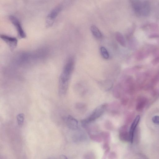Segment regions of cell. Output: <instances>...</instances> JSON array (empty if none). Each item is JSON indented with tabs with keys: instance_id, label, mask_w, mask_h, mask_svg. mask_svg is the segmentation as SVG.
<instances>
[{
	"instance_id": "cell-15",
	"label": "cell",
	"mask_w": 159,
	"mask_h": 159,
	"mask_svg": "<svg viewBox=\"0 0 159 159\" xmlns=\"http://www.w3.org/2000/svg\"><path fill=\"white\" fill-rule=\"evenodd\" d=\"M107 158L108 159H117V154L114 152H111L108 154Z\"/></svg>"
},
{
	"instance_id": "cell-16",
	"label": "cell",
	"mask_w": 159,
	"mask_h": 159,
	"mask_svg": "<svg viewBox=\"0 0 159 159\" xmlns=\"http://www.w3.org/2000/svg\"><path fill=\"white\" fill-rule=\"evenodd\" d=\"M86 159H95V156L93 153H88L86 154L85 156Z\"/></svg>"
},
{
	"instance_id": "cell-2",
	"label": "cell",
	"mask_w": 159,
	"mask_h": 159,
	"mask_svg": "<svg viewBox=\"0 0 159 159\" xmlns=\"http://www.w3.org/2000/svg\"><path fill=\"white\" fill-rule=\"evenodd\" d=\"M107 106V104H103L98 106L89 117L82 121L83 124L86 125L99 118L105 111Z\"/></svg>"
},
{
	"instance_id": "cell-19",
	"label": "cell",
	"mask_w": 159,
	"mask_h": 159,
	"mask_svg": "<svg viewBox=\"0 0 159 159\" xmlns=\"http://www.w3.org/2000/svg\"><path fill=\"white\" fill-rule=\"evenodd\" d=\"M136 159H148L147 157L144 155L140 154L139 155L138 158Z\"/></svg>"
},
{
	"instance_id": "cell-9",
	"label": "cell",
	"mask_w": 159,
	"mask_h": 159,
	"mask_svg": "<svg viewBox=\"0 0 159 159\" xmlns=\"http://www.w3.org/2000/svg\"><path fill=\"white\" fill-rule=\"evenodd\" d=\"M90 30L95 37L98 39L101 38L102 34L99 29L96 26L94 25L91 26L90 27Z\"/></svg>"
},
{
	"instance_id": "cell-4",
	"label": "cell",
	"mask_w": 159,
	"mask_h": 159,
	"mask_svg": "<svg viewBox=\"0 0 159 159\" xmlns=\"http://www.w3.org/2000/svg\"><path fill=\"white\" fill-rule=\"evenodd\" d=\"M61 9V7L58 6L54 7L50 12L46 18V24L48 26H50L52 25Z\"/></svg>"
},
{
	"instance_id": "cell-8",
	"label": "cell",
	"mask_w": 159,
	"mask_h": 159,
	"mask_svg": "<svg viewBox=\"0 0 159 159\" xmlns=\"http://www.w3.org/2000/svg\"><path fill=\"white\" fill-rule=\"evenodd\" d=\"M66 123L68 127L71 129L75 130L78 128V121L70 115L67 116L66 119Z\"/></svg>"
},
{
	"instance_id": "cell-3",
	"label": "cell",
	"mask_w": 159,
	"mask_h": 159,
	"mask_svg": "<svg viewBox=\"0 0 159 159\" xmlns=\"http://www.w3.org/2000/svg\"><path fill=\"white\" fill-rule=\"evenodd\" d=\"M9 19L15 27L19 37L21 38H25L26 34L18 18L14 16L11 15L9 16Z\"/></svg>"
},
{
	"instance_id": "cell-6",
	"label": "cell",
	"mask_w": 159,
	"mask_h": 159,
	"mask_svg": "<svg viewBox=\"0 0 159 159\" xmlns=\"http://www.w3.org/2000/svg\"><path fill=\"white\" fill-rule=\"evenodd\" d=\"M119 137L120 140L124 142H130L129 131L126 125L121 126L120 129Z\"/></svg>"
},
{
	"instance_id": "cell-20",
	"label": "cell",
	"mask_w": 159,
	"mask_h": 159,
	"mask_svg": "<svg viewBox=\"0 0 159 159\" xmlns=\"http://www.w3.org/2000/svg\"><path fill=\"white\" fill-rule=\"evenodd\" d=\"M60 159H68L67 157L65 156L62 155L60 157Z\"/></svg>"
},
{
	"instance_id": "cell-17",
	"label": "cell",
	"mask_w": 159,
	"mask_h": 159,
	"mask_svg": "<svg viewBox=\"0 0 159 159\" xmlns=\"http://www.w3.org/2000/svg\"><path fill=\"white\" fill-rule=\"evenodd\" d=\"M152 120L155 124L159 125V116H153L152 119Z\"/></svg>"
},
{
	"instance_id": "cell-10",
	"label": "cell",
	"mask_w": 159,
	"mask_h": 159,
	"mask_svg": "<svg viewBox=\"0 0 159 159\" xmlns=\"http://www.w3.org/2000/svg\"><path fill=\"white\" fill-rule=\"evenodd\" d=\"M146 100L144 98L140 99L136 104V110L139 111L142 110L146 104Z\"/></svg>"
},
{
	"instance_id": "cell-13",
	"label": "cell",
	"mask_w": 159,
	"mask_h": 159,
	"mask_svg": "<svg viewBox=\"0 0 159 159\" xmlns=\"http://www.w3.org/2000/svg\"><path fill=\"white\" fill-rule=\"evenodd\" d=\"M101 54L103 58L107 59L109 57V54L106 49L104 47H101L100 48Z\"/></svg>"
},
{
	"instance_id": "cell-5",
	"label": "cell",
	"mask_w": 159,
	"mask_h": 159,
	"mask_svg": "<svg viewBox=\"0 0 159 159\" xmlns=\"http://www.w3.org/2000/svg\"><path fill=\"white\" fill-rule=\"evenodd\" d=\"M0 37L9 46L11 50H14L16 47L17 40L15 37L5 34H1Z\"/></svg>"
},
{
	"instance_id": "cell-18",
	"label": "cell",
	"mask_w": 159,
	"mask_h": 159,
	"mask_svg": "<svg viewBox=\"0 0 159 159\" xmlns=\"http://www.w3.org/2000/svg\"><path fill=\"white\" fill-rule=\"evenodd\" d=\"M110 150V148L105 150L102 159H107V157L108 154L109 153Z\"/></svg>"
},
{
	"instance_id": "cell-1",
	"label": "cell",
	"mask_w": 159,
	"mask_h": 159,
	"mask_svg": "<svg viewBox=\"0 0 159 159\" xmlns=\"http://www.w3.org/2000/svg\"><path fill=\"white\" fill-rule=\"evenodd\" d=\"M74 66V60L70 58L65 65L59 78L58 93L60 96H63L66 93Z\"/></svg>"
},
{
	"instance_id": "cell-7",
	"label": "cell",
	"mask_w": 159,
	"mask_h": 159,
	"mask_svg": "<svg viewBox=\"0 0 159 159\" xmlns=\"http://www.w3.org/2000/svg\"><path fill=\"white\" fill-rule=\"evenodd\" d=\"M140 118V117L139 115L136 117L132 123L129 130L130 142L131 143H132L134 141V133L136 130L137 126L139 122Z\"/></svg>"
},
{
	"instance_id": "cell-11",
	"label": "cell",
	"mask_w": 159,
	"mask_h": 159,
	"mask_svg": "<svg viewBox=\"0 0 159 159\" xmlns=\"http://www.w3.org/2000/svg\"><path fill=\"white\" fill-rule=\"evenodd\" d=\"M100 134L103 140L104 143L109 144L110 139V134L106 132H102L100 133Z\"/></svg>"
},
{
	"instance_id": "cell-14",
	"label": "cell",
	"mask_w": 159,
	"mask_h": 159,
	"mask_svg": "<svg viewBox=\"0 0 159 159\" xmlns=\"http://www.w3.org/2000/svg\"><path fill=\"white\" fill-rule=\"evenodd\" d=\"M24 115L23 113H19L17 116V120L18 125H22L24 122Z\"/></svg>"
},
{
	"instance_id": "cell-12",
	"label": "cell",
	"mask_w": 159,
	"mask_h": 159,
	"mask_svg": "<svg viewBox=\"0 0 159 159\" xmlns=\"http://www.w3.org/2000/svg\"><path fill=\"white\" fill-rule=\"evenodd\" d=\"M90 138L93 141L98 143H100L102 140V139L100 134L91 135L90 136Z\"/></svg>"
}]
</instances>
